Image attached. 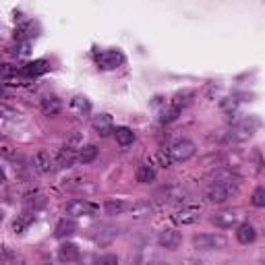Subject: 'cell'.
<instances>
[{"mask_svg": "<svg viewBox=\"0 0 265 265\" xmlns=\"http://www.w3.org/2000/svg\"><path fill=\"white\" fill-rule=\"evenodd\" d=\"M257 126H259V120L255 116H249L245 120H240L238 124H234L222 139L226 143H242V141H247V139H251L255 135Z\"/></svg>", "mask_w": 265, "mask_h": 265, "instance_id": "obj_1", "label": "cell"}, {"mask_svg": "<svg viewBox=\"0 0 265 265\" xmlns=\"http://www.w3.org/2000/svg\"><path fill=\"white\" fill-rule=\"evenodd\" d=\"M193 245L199 251H219V249H226L228 240L222 234H197L193 238Z\"/></svg>", "mask_w": 265, "mask_h": 265, "instance_id": "obj_2", "label": "cell"}, {"mask_svg": "<svg viewBox=\"0 0 265 265\" xmlns=\"http://www.w3.org/2000/svg\"><path fill=\"white\" fill-rule=\"evenodd\" d=\"M195 151H197V147L189 139H176L168 147V153H170L172 162H187V160H191L195 156Z\"/></svg>", "mask_w": 265, "mask_h": 265, "instance_id": "obj_3", "label": "cell"}, {"mask_svg": "<svg viewBox=\"0 0 265 265\" xmlns=\"http://www.w3.org/2000/svg\"><path fill=\"white\" fill-rule=\"evenodd\" d=\"M232 193H236L234 187H228V185H224V183H215V181H213V183L205 189V199H207V201H211V203H226Z\"/></svg>", "mask_w": 265, "mask_h": 265, "instance_id": "obj_4", "label": "cell"}, {"mask_svg": "<svg viewBox=\"0 0 265 265\" xmlns=\"http://www.w3.org/2000/svg\"><path fill=\"white\" fill-rule=\"evenodd\" d=\"M96 62H98L100 69L112 71V69H118L120 64H124V54L120 50H106V52H100L96 56Z\"/></svg>", "mask_w": 265, "mask_h": 265, "instance_id": "obj_5", "label": "cell"}, {"mask_svg": "<svg viewBox=\"0 0 265 265\" xmlns=\"http://www.w3.org/2000/svg\"><path fill=\"white\" fill-rule=\"evenodd\" d=\"M199 213H201V207L197 205H183V209H179L172 215V222L179 226H191L199 219Z\"/></svg>", "mask_w": 265, "mask_h": 265, "instance_id": "obj_6", "label": "cell"}, {"mask_svg": "<svg viewBox=\"0 0 265 265\" xmlns=\"http://www.w3.org/2000/svg\"><path fill=\"white\" fill-rule=\"evenodd\" d=\"M160 197L162 203H170V205H185L189 201V193L183 187H168L160 193Z\"/></svg>", "mask_w": 265, "mask_h": 265, "instance_id": "obj_7", "label": "cell"}, {"mask_svg": "<svg viewBox=\"0 0 265 265\" xmlns=\"http://www.w3.org/2000/svg\"><path fill=\"white\" fill-rule=\"evenodd\" d=\"M98 211V205L90 203V201H83V199H75L66 205V213L71 217H79V215H94Z\"/></svg>", "mask_w": 265, "mask_h": 265, "instance_id": "obj_8", "label": "cell"}, {"mask_svg": "<svg viewBox=\"0 0 265 265\" xmlns=\"http://www.w3.org/2000/svg\"><path fill=\"white\" fill-rule=\"evenodd\" d=\"M181 242H183V234H181L179 230H164V232H160V236H158V245H160L162 249L174 251V249L181 247Z\"/></svg>", "mask_w": 265, "mask_h": 265, "instance_id": "obj_9", "label": "cell"}, {"mask_svg": "<svg viewBox=\"0 0 265 265\" xmlns=\"http://www.w3.org/2000/svg\"><path fill=\"white\" fill-rule=\"evenodd\" d=\"M31 164H33V170L39 174H50L54 170V162H52L48 151H37L31 160Z\"/></svg>", "mask_w": 265, "mask_h": 265, "instance_id": "obj_10", "label": "cell"}, {"mask_svg": "<svg viewBox=\"0 0 265 265\" xmlns=\"http://www.w3.org/2000/svg\"><path fill=\"white\" fill-rule=\"evenodd\" d=\"M75 162H79V153H77L75 147L64 145V147L58 149V153H56V164H58L60 168H69V166H73Z\"/></svg>", "mask_w": 265, "mask_h": 265, "instance_id": "obj_11", "label": "cell"}, {"mask_svg": "<svg viewBox=\"0 0 265 265\" xmlns=\"http://www.w3.org/2000/svg\"><path fill=\"white\" fill-rule=\"evenodd\" d=\"M94 128L100 137H108V135H112V132L116 130L114 128V122H112V116L110 114H100L94 118Z\"/></svg>", "mask_w": 265, "mask_h": 265, "instance_id": "obj_12", "label": "cell"}, {"mask_svg": "<svg viewBox=\"0 0 265 265\" xmlns=\"http://www.w3.org/2000/svg\"><path fill=\"white\" fill-rule=\"evenodd\" d=\"M50 71V64L46 60H33V62H27L23 69H21V73H23L25 77H39L43 73Z\"/></svg>", "mask_w": 265, "mask_h": 265, "instance_id": "obj_13", "label": "cell"}, {"mask_svg": "<svg viewBox=\"0 0 265 265\" xmlns=\"http://www.w3.org/2000/svg\"><path fill=\"white\" fill-rule=\"evenodd\" d=\"M35 31H37V25L33 23V21H25V23H21V25L15 27V39L17 41H27L29 37L37 35Z\"/></svg>", "mask_w": 265, "mask_h": 265, "instance_id": "obj_14", "label": "cell"}, {"mask_svg": "<svg viewBox=\"0 0 265 265\" xmlns=\"http://www.w3.org/2000/svg\"><path fill=\"white\" fill-rule=\"evenodd\" d=\"M75 232H77V222H75L73 217H62L60 222L56 224V228H54V236H58V238L71 236Z\"/></svg>", "mask_w": 265, "mask_h": 265, "instance_id": "obj_15", "label": "cell"}, {"mask_svg": "<svg viewBox=\"0 0 265 265\" xmlns=\"http://www.w3.org/2000/svg\"><path fill=\"white\" fill-rule=\"evenodd\" d=\"M211 222L219 228H232V226L238 224V215L234 211H222V213H215L211 217Z\"/></svg>", "mask_w": 265, "mask_h": 265, "instance_id": "obj_16", "label": "cell"}, {"mask_svg": "<svg viewBox=\"0 0 265 265\" xmlns=\"http://www.w3.org/2000/svg\"><path fill=\"white\" fill-rule=\"evenodd\" d=\"M60 110H62V102L58 98L50 96V98H43L41 100V112L46 114V116H58Z\"/></svg>", "mask_w": 265, "mask_h": 265, "instance_id": "obj_17", "label": "cell"}, {"mask_svg": "<svg viewBox=\"0 0 265 265\" xmlns=\"http://www.w3.org/2000/svg\"><path fill=\"white\" fill-rule=\"evenodd\" d=\"M58 257H60V261H64V263L77 261V259H79V249H77V245H73V242H64V245H60Z\"/></svg>", "mask_w": 265, "mask_h": 265, "instance_id": "obj_18", "label": "cell"}, {"mask_svg": "<svg viewBox=\"0 0 265 265\" xmlns=\"http://www.w3.org/2000/svg\"><path fill=\"white\" fill-rule=\"evenodd\" d=\"M236 238H238L240 245H251V242L257 238V232L251 224H240L236 228Z\"/></svg>", "mask_w": 265, "mask_h": 265, "instance_id": "obj_19", "label": "cell"}, {"mask_svg": "<svg viewBox=\"0 0 265 265\" xmlns=\"http://www.w3.org/2000/svg\"><path fill=\"white\" fill-rule=\"evenodd\" d=\"M153 203H149V201H139V203H135L130 207V215L135 217V219H147L151 213H153Z\"/></svg>", "mask_w": 265, "mask_h": 265, "instance_id": "obj_20", "label": "cell"}, {"mask_svg": "<svg viewBox=\"0 0 265 265\" xmlns=\"http://www.w3.org/2000/svg\"><path fill=\"white\" fill-rule=\"evenodd\" d=\"M69 108L73 110L75 114L83 116V114H90V110H92V104H90V100H87L85 96H75V98L71 100Z\"/></svg>", "mask_w": 265, "mask_h": 265, "instance_id": "obj_21", "label": "cell"}, {"mask_svg": "<svg viewBox=\"0 0 265 265\" xmlns=\"http://www.w3.org/2000/svg\"><path fill=\"white\" fill-rule=\"evenodd\" d=\"M135 179H137V183H141V185H149V183L156 181V170H153V166H149V164H143V166L137 168Z\"/></svg>", "mask_w": 265, "mask_h": 265, "instance_id": "obj_22", "label": "cell"}, {"mask_svg": "<svg viewBox=\"0 0 265 265\" xmlns=\"http://www.w3.org/2000/svg\"><path fill=\"white\" fill-rule=\"evenodd\" d=\"M114 137H116V143H118V145L126 147V145H130L132 141H135V132H132L128 126H116Z\"/></svg>", "mask_w": 265, "mask_h": 265, "instance_id": "obj_23", "label": "cell"}, {"mask_svg": "<svg viewBox=\"0 0 265 265\" xmlns=\"http://www.w3.org/2000/svg\"><path fill=\"white\" fill-rule=\"evenodd\" d=\"M104 209H106L108 215H120V213L126 211V203L122 201V199H106Z\"/></svg>", "mask_w": 265, "mask_h": 265, "instance_id": "obj_24", "label": "cell"}, {"mask_svg": "<svg viewBox=\"0 0 265 265\" xmlns=\"http://www.w3.org/2000/svg\"><path fill=\"white\" fill-rule=\"evenodd\" d=\"M193 100H195V92H191V90H185V92H179L174 98H172V102L170 104H174L176 108H187L189 104H193Z\"/></svg>", "mask_w": 265, "mask_h": 265, "instance_id": "obj_25", "label": "cell"}, {"mask_svg": "<svg viewBox=\"0 0 265 265\" xmlns=\"http://www.w3.org/2000/svg\"><path fill=\"white\" fill-rule=\"evenodd\" d=\"M183 114V110L181 108H176L174 104H168L164 110H162V114H160V120L164 122V124H170V122H174L176 118H179Z\"/></svg>", "mask_w": 265, "mask_h": 265, "instance_id": "obj_26", "label": "cell"}, {"mask_svg": "<svg viewBox=\"0 0 265 265\" xmlns=\"http://www.w3.org/2000/svg\"><path fill=\"white\" fill-rule=\"evenodd\" d=\"M96 158H98V147H96V145H85V147H81V151H79V162H81V164H92Z\"/></svg>", "mask_w": 265, "mask_h": 265, "instance_id": "obj_27", "label": "cell"}, {"mask_svg": "<svg viewBox=\"0 0 265 265\" xmlns=\"http://www.w3.org/2000/svg\"><path fill=\"white\" fill-rule=\"evenodd\" d=\"M116 228H110V226H102L100 230H98V234H96V240L98 242H110L112 238H116Z\"/></svg>", "mask_w": 265, "mask_h": 265, "instance_id": "obj_28", "label": "cell"}, {"mask_svg": "<svg viewBox=\"0 0 265 265\" xmlns=\"http://www.w3.org/2000/svg\"><path fill=\"white\" fill-rule=\"evenodd\" d=\"M33 222V215L31 213H25V215H21L19 219H15V224H13V230L17 232V234H21V232H23L29 224Z\"/></svg>", "mask_w": 265, "mask_h": 265, "instance_id": "obj_29", "label": "cell"}, {"mask_svg": "<svg viewBox=\"0 0 265 265\" xmlns=\"http://www.w3.org/2000/svg\"><path fill=\"white\" fill-rule=\"evenodd\" d=\"M43 203H46V199H43L41 195H29V197H25V207L27 209H37V207H41Z\"/></svg>", "mask_w": 265, "mask_h": 265, "instance_id": "obj_30", "label": "cell"}, {"mask_svg": "<svg viewBox=\"0 0 265 265\" xmlns=\"http://www.w3.org/2000/svg\"><path fill=\"white\" fill-rule=\"evenodd\" d=\"M251 203H253L255 207H265V189H263V187H259V189L253 193Z\"/></svg>", "mask_w": 265, "mask_h": 265, "instance_id": "obj_31", "label": "cell"}, {"mask_svg": "<svg viewBox=\"0 0 265 265\" xmlns=\"http://www.w3.org/2000/svg\"><path fill=\"white\" fill-rule=\"evenodd\" d=\"M94 265H118V257L112 255V253H108V255H102L94 261Z\"/></svg>", "mask_w": 265, "mask_h": 265, "instance_id": "obj_32", "label": "cell"}, {"mask_svg": "<svg viewBox=\"0 0 265 265\" xmlns=\"http://www.w3.org/2000/svg\"><path fill=\"white\" fill-rule=\"evenodd\" d=\"M153 160H156L158 166H162V168L172 166V158H170V153H166V151H158L156 156H153Z\"/></svg>", "mask_w": 265, "mask_h": 265, "instance_id": "obj_33", "label": "cell"}, {"mask_svg": "<svg viewBox=\"0 0 265 265\" xmlns=\"http://www.w3.org/2000/svg\"><path fill=\"white\" fill-rule=\"evenodd\" d=\"M27 52H29L27 41H17V46L13 48V54H15V56H25Z\"/></svg>", "mask_w": 265, "mask_h": 265, "instance_id": "obj_34", "label": "cell"}, {"mask_svg": "<svg viewBox=\"0 0 265 265\" xmlns=\"http://www.w3.org/2000/svg\"><path fill=\"white\" fill-rule=\"evenodd\" d=\"M236 108H238V102H236L234 98H230V100H224V102H222V110H224V112H234Z\"/></svg>", "mask_w": 265, "mask_h": 265, "instance_id": "obj_35", "label": "cell"}, {"mask_svg": "<svg viewBox=\"0 0 265 265\" xmlns=\"http://www.w3.org/2000/svg\"><path fill=\"white\" fill-rule=\"evenodd\" d=\"M3 156H5V158H13L15 153L11 151V147H7V145H5V147H3Z\"/></svg>", "mask_w": 265, "mask_h": 265, "instance_id": "obj_36", "label": "cell"}, {"mask_svg": "<svg viewBox=\"0 0 265 265\" xmlns=\"http://www.w3.org/2000/svg\"><path fill=\"white\" fill-rule=\"evenodd\" d=\"M185 265H203V261H199V259H189Z\"/></svg>", "mask_w": 265, "mask_h": 265, "instance_id": "obj_37", "label": "cell"}, {"mask_svg": "<svg viewBox=\"0 0 265 265\" xmlns=\"http://www.w3.org/2000/svg\"><path fill=\"white\" fill-rule=\"evenodd\" d=\"M41 265H56V263H52V261H43Z\"/></svg>", "mask_w": 265, "mask_h": 265, "instance_id": "obj_38", "label": "cell"}, {"mask_svg": "<svg viewBox=\"0 0 265 265\" xmlns=\"http://www.w3.org/2000/svg\"><path fill=\"white\" fill-rule=\"evenodd\" d=\"M160 265H168V263H160Z\"/></svg>", "mask_w": 265, "mask_h": 265, "instance_id": "obj_39", "label": "cell"}]
</instances>
